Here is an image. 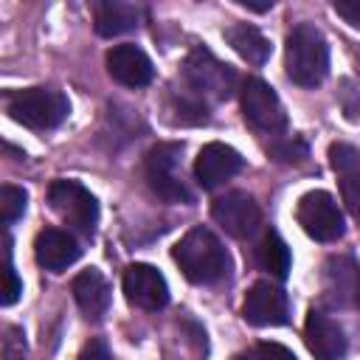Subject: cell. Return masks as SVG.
<instances>
[{
	"label": "cell",
	"mask_w": 360,
	"mask_h": 360,
	"mask_svg": "<svg viewBox=\"0 0 360 360\" xmlns=\"http://www.w3.org/2000/svg\"><path fill=\"white\" fill-rule=\"evenodd\" d=\"M174 262L180 264L183 276L194 284H214L219 278L228 276L231 270V259L228 250L222 248V242L202 225L191 228L172 250Z\"/></svg>",
	"instance_id": "6da1fadb"
},
{
	"label": "cell",
	"mask_w": 360,
	"mask_h": 360,
	"mask_svg": "<svg viewBox=\"0 0 360 360\" xmlns=\"http://www.w3.org/2000/svg\"><path fill=\"white\" fill-rule=\"evenodd\" d=\"M284 68L292 84L298 87H318L326 73H329V45L323 34L301 22L287 34V48H284Z\"/></svg>",
	"instance_id": "7a4b0ae2"
},
{
	"label": "cell",
	"mask_w": 360,
	"mask_h": 360,
	"mask_svg": "<svg viewBox=\"0 0 360 360\" xmlns=\"http://www.w3.org/2000/svg\"><path fill=\"white\" fill-rule=\"evenodd\" d=\"M6 110L22 127L53 129L68 118L70 101L65 93L51 90V87H25V90H14L6 96Z\"/></svg>",
	"instance_id": "3957f363"
},
{
	"label": "cell",
	"mask_w": 360,
	"mask_h": 360,
	"mask_svg": "<svg viewBox=\"0 0 360 360\" xmlns=\"http://www.w3.org/2000/svg\"><path fill=\"white\" fill-rule=\"evenodd\" d=\"M183 79L188 84V96L200 104L205 101H222L236 87V73L231 65L219 62L211 51L194 48L183 65Z\"/></svg>",
	"instance_id": "277c9868"
},
{
	"label": "cell",
	"mask_w": 360,
	"mask_h": 360,
	"mask_svg": "<svg viewBox=\"0 0 360 360\" xmlns=\"http://www.w3.org/2000/svg\"><path fill=\"white\" fill-rule=\"evenodd\" d=\"M51 208L82 236H93L98 225V202L96 197L76 180H53L48 188Z\"/></svg>",
	"instance_id": "5b68a950"
},
{
	"label": "cell",
	"mask_w": 360,
	"mask_h": 360,
	"mask_svg": "<svg viewBox=\"0 0 360 360\" xmlns=\"http://www.w3.org/2000/svg\"><path fill=\"white\" fill-rule=\"evenodd\" d=\"M180 152H183L180 143H158L146 152V163H143L146 183L166 202H191V191L186 188V183L177 172Z\"/></svg>",
	"instance_id": "8992f818"
},
{
	"label": "cell",
	"mask_w": 360,
	"mask_h": 360,
	"mask_svg": "<svg viewBox=\"0 0 360 360\" xmlns=\"http://www.w3.org/2000/svg\"><path fill=\"white\" fill-rule=\"evenodd\" d=\"M239 98H242V115L256 132L276 135L287 127L284 104L267 82H262L256 76L245 79L242 87H239Z\"/></svg>",
	"instance_id": "52a82bcc"
},
{
	"label": "cell",
	"mask_w": 360,
	"mask_h": 360,
	"mask_svg": "<svg viewBox=\"0 0 360 360\" xmlns=\"http://www.w3.org/2000/svg\"><path fill=\"white\" fill-rule=\"evenodd\" d=\"M295 219L298 225L304 228V233L315 242H335L343 236V214L335 202V197L323 188H315V191H307L301 200H298V208H295Z\"/></svg>",
	"instance_id": "ba28073f"
},
{
	"label": "cell",
	"mask_w": 360,
	"mask_h": 360,
	"mask_svg": "<svg viewBox=\"0 0 360 360\" xmlns=\"http://www.w3.org/2000/svg\"><path fill=\"white\" fill-rule=\"evenodd\" d=\"M211 217L225 233H231L236 239L250 236L262 222V211H259L256 200L245 191H228L225 197H217L211 205Z\"/></svg>",
	"instance_id": "9c48e42d"
},
{
	"label": "cell",
	"mask_w": 360,
	"mask_h": 360,
	"mask_svg": "<svg viewBox=\"0 0 360 360\" xmlns=\"http://www.w3.org/2000/svg\"><path fill=\"white\" fill-rule=\"evenodd\" d=\"M290 315V304L281 287H276L273 281H256L242 304V318L250 326H281L287 323Z\"/></svg>",
	"instance_id": "30bf717a"
},
{
	"label": "cell",
	"mask_w": 360,
	"mask_h": 360,
	"mask_svg": "<svg viewBox=\"0 0 360 360\" xmlns=\"http://www.w3.org/2000/svg\"><path fill=\"white\" fill-rule=\"evenodd\" d=\"M124 295L138 309H163L169 304V284L152 264H129L124 273Z\"/></svg>",
	"instance_id": "8fae6325"
},
{
	"label": "cell",
	"mask_w": 360,
	"mask_h": 360,
	"mask_svg": "<svg viewBox=\"0 0 360 360\" xmlns=\"http://www.w3.org/2000/svg\"><path fill=\"white\" fill-rule=\"evenodd\" d=\"M242 169V155L228 143H205L194 160V174L202 188H217Z\"/></svg>",
	"instance_id": "7c38bea8"
},
{
	"label": "cell",
	"mask_w": 360,
	"mask_h": 360,
	"mask_svg": "<svg viewBox=\"0 0 360 360\" xmlns=\"http://www.w3.org/2000/svg\"><path fill=\"white\" fill-rule=\"evenodd\" d=\"M107 70L124 87H146L155 76L152 59L138 45H115L107 51Z\"/></svg>",
	"instance_id": "4fadbf2b"
},
{
	"label": "cell",
	"mask_w": 360,
	"mask_h": 360,
	"mask_svg": "<svg viewBox=\"0 0 360 360\" xmlns=\"http://www.w3.org/2000/svg\"><path fill=\"white\" fill-rule=\"evenodd\" d=\"M304 340H307V349L315 354V360H340L346 354V335H343V329L329 315H323L318 309H312L307 315Z\"/></svg>",
	"instance_id": "5bb4252c"
},
{
	"label": "cell",
	"mask_w": 360,
	"mask_h": 360,
	"mask_svg": "<svg viewBox=\"0 0 360 360\" xmlns=\"http://www.w3.org/2000/svg\"><path fill=\"white\" fill-rule=\"evenodd\" d=\"M34 256H37V262H39L45 270L59 273V270L70 267V264L82 256V248H79V242H76L68 231L45 228V231H39V233H37Z\"/></svg>",
	"instance_id": "9a60e30c"
},
{
	"label": "cell",
	"mask_w": 360,
	"mask_h": 360,
	"mask_svg": "<svg viewBox=\"0 0 360 360\" xmlns=\"http://www.w3.org/2000/svg\"><path fill=\"white\" fill-rule=\"evenodd\" d=\"M329 163L340 174V191L349 211L360 222V149H354L352 143H332Z\"/></svg>",
	"instance_id": "2e32d148"
},
{
	"label": "cell",
	"mask_w": 360,
	"mask_h": 360,
	"mask_svg": "<svg viewBox=\"0 0 360 360\" xmlns=\"http://www.w3.org/2000/svg\"><path fill=\"white\" fill-rule=\"evenodd\" d=\"M73 298L90 321H101L110 309V284L96 267H87L73 278Z\"/></svg>",
	"instance_id": "e0dca14e"
},
{
	"label": "cell",
	"mask_w": 360,
	"mask_h": 360,
	"mask_svg": "<svg viewBox=\"0 0 360 360\" xmlns=\"http://www.w3.org/2000/svg\"><path fill=\"white\" fill-rule=\"evenodd\" d=\"M141 25V8L132 3L107 0L96 6V31L101 37H121Z\"/></svg>",
	"instance_id": "ac0fdd59"
},
{
	"label": "cell",
	"mask_w": 360,
	"mask_h": 360,
	"mask_svg": "<svg viewBox=\"0 0 360 360\" xmlns=\"http://www.w3.org/2000/svg\"><path fill=\"white\" fill-rule=\"evenodd\" d=\"M225 39L228 45L250 65H264L267 56H270V39L256 28V25H248V22H236L231 28H225Z\"/></svg>",
	"instance_id": "d6986e66"
},
{
	"label": "cell",
	"mask_w": 360,
	"mask_h": 360,
	"mask_svg": "<svg viewBox=\"0 0 360 360\" xmlns=\"http://www.w3.org/2000/svg\"><path fill=\"white\" fill-rule=\"evenodd\" d=\"M256 259H259V267L267 270L270 276L287 278V273H290V248L276 231H267L262 236V242L256 248Z\"/></svg>",
	"instance_id": "ffe728a7"
},
{
	"label": "cell",
	"mask_w": 360,
	"mask_h": 360,
	"mask_svg": "<svg viewBox=\"0 0 360 360\" xmlns=\"http://www.w3.org/2000/svg\"><path fill=\"white\" fill-rule=\"evenodd\" d=\"M25 202H28V194L17 186H3L0 188V214H3V225H11L17 222L22 214H25Z\"/></svg>",
	"instance_id": "44dd1931"
},
{
	"label": "cell",
	"mask_w": 360,
	"mask_h": 360,
	"mask_svg": "<svg viewBox=\"0 0 360 360\" xmlns=\"http://www.w3.org/2000/svg\"><path fill=\"white\" fill-rule=\"evenodd\" d=\"M270 155H273L276 160H281V163H292V160H301V158L307 155V146H304V141H298V138H287V141L273 143V146H270Z\"/></svg>",
	"instance_id": "7402d4cb"
},
{
	"label": "cell",
	"mask_w": 360,
	"mask_h": 360,
	"mask_svg": "<svg viewBox=\"0 0 360 360\" xmlns=\"http://www.w3.org/2000/svg\"><path fill=\"white\" fill-rule=\"evenodd\" d=\"M6 284H3V307H11L17 298H20V292H22V281L17 278V273H14V267H11V259H6Z\"/></svg>",
	"instance_id": "603a6c76"
},
{
	"label": "cell",
	"mask_w": 360,
	"mask_h": 360,
	"mask_svg": "<svg viewBox=\"0 0 360 360\" xmlns=\"http://www.w3.org/2000/svg\"><path fill=\"white\" fill-rule=\"evenodd\" d=\"M335 14H340L352 28H360V0H335Z\"/></svg>",
	"instance_id": "cb8c5ba5"
},
{
	"label": "cell",
	"mask_w": 360,
	"mask_h": 360,
	"mask_svg": "<svg viewBox=\"0 0 360 360\" xmlns=\"http://www.w3.org/2000/svg\"><path fill=\"white\" fill-rule=\"evenodd\" d=\"M79 360H112V354H110V346H107L104 340L93 338V340H90V343L82 349Z\"/></svg>",
	"instance_id": "d4e9b609"
},
{
	"label": "cell",
	"mask_w": 360,
	"mask_h": 360,
	"mask_svg": "<svg viewBox=\"0 0 360 360\" xmlns=\"http://www.w3.org/2000/svg\"><path fill=\"white\" fill-rule=\"evenodd\" d=\"M256 352H259L264 360H298V357H295L290 349H284L281 343H262Z\"/></svg>",
	"instance_id": "484cf974"
},
{
	"label": "cell",
	"mask_w": 360,
	"mask_h": 360,
	"mask_svg": "<svg viewBox=\"0 0 360 360\" xmlns=\"http://www.w3.org/2000/svg\"><path fill=\"white\" fill-rule=\"evenodd\" d=\"M239 6H245V8H250V11H267V8H273V0H270V3H253V0H239Z\"/></svg>",
	"instance_id": "4316f807"
},
{
	"label": "cell",
	"mask_w": 360,
	"mask_h": 360,
	"mask_svg": "<svg viewBox=\"0 0 360 360\" xmlns=\"http://www.w3.org/2000/svg\"><path fill=\"white\" fill-rule=\"evenodd\" d=\"M233 360H264V357L259 352H248V354H236Z\"/></svg>",
	"instance_id": "83f0119b"
},
{
	"label": "cell",
	"mask_w": 360,
	"mask_h": 360,
	"mask_svg": "<svg viewBox=\"0 0 360 360\" xmlns=\"http://www.w3.org/2000/svg\"><path fill=\"white\" fill-rule=\"evenodd\" d=\"M357 304H360V284H357Z\"/></svg>",
	"instance_id": "f1b7e54d"
}]
</instances>
